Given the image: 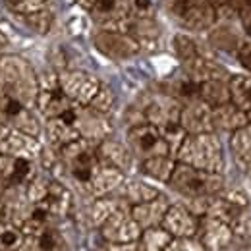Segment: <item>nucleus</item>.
<instances>
[{
  "label": "nucleus",
  "mask_w": 251,
  "mask_h": 251,
  "mask_svg": "<svg viewBox=\"0 0 251 251\" xmlns=\"http://www.w3.org/2000/svg\"><path fill=\"white\" fill-rule=\"evenodd\" d=\"M0 95L12 97L22 104L35 108L39 79L33 66L18 54L0 56Z\"/></svg>",
  "instance_id": "obj_1"
},
{
  "label": "nucleus",
  "mask_w": 251,
  "mask_h": 251,
  "mask_svg": "<svg viewBox=\"0 0 251 251\" xmlns=\"http://www.w3.org/2000/svg\"><path fill=\"white\" fill-rule=\"evenodd\" d=\"M176 158L178 162H184V164H189L199 170H207V172L220 174L224 168L222 147L213 131L188 133L176 151Z\"/></svg>",
  "instance_id": "obj_2"
},
{
  "label": "nucleus",
  "mask_w": 251,
  "mask_h": 251,
  "mask_svg": "<svg viewBox=\"0 0 251 251\" xmlns=\"http://www.w3.org/2000/svg\"><path fill=\"white\" fill-rule=\"evenodd\" d=\"M170 188L178 191L180 195L188 199H197V197H211L217 195L224 188V180L217 172H207L193 168L189 164L178 162L172 170V176L168 180Z\"/></svg>",
  "instance_id": "obj_3"
},
{
  "label": "nucleus",
  "mask_w": 251,
  "mask_h": 251,
  "mask_svg": "<svg viewBox=\"0 0 251 251\" xmlns=\"http://www.w3.org/2000/svg\"><path fill=\"white\" fill-rule=\"evenodd\" d=\"M99 230H100V238L112 246L135 244L141 236V226L133 220L129 209H122V207H118L108 219L104 220L99 226Z\"/></svg>",
  "instance_id": "obj_4"
},
{
  "label": "nucleus",
  "mask_w": 251,
  "mask_h": 251,
  "mask_svg": "<svg viewBox=\"0 0 251 251\" xmlns=\"http://www.w3.org/2000/svg\"><path fill=\"white\" fill-rule=\"evenodd\" d=\"M127 143L129 151L133 157H139L141 160L149 157H158V155H170V149L166 141L162 139L157 126L149 122L135 124L127 131Z\"/></svg>",
  "instance_id": "obj_5"
},
{
  "label": "nucleus",
  "mask_w": 251,
  "mask_h": 251,
  "mask_svg": "<svg viewBox=\"0 0 251 251\" xmlns=\"http://www.w3.org/2000/svg\"><path fill=\"white\" fill-rule=\"evenodd\" d=\"M0 124L6 126L8 129H18L35 137H39L43 129L39 116L33 112V108L4 95H0Z\"/></svg>",
  "instance_id": "obj_6"
},
{
  "label": "nucleus",
  "mask_w": 251,
  "mask_h": 251,
  "mask_svg": "<svg viewBox=\"0 0 251 251\" xmlns=\"http://www.w3.org/2000/svg\"><path fill=\"white\" fill-rule=\"evenodd\" d=\"M168 8L189 29H205L217 18L209 0H170Z\"/></svg>",
  "instance_id": "obj_7"
},
{
  "label": "nucleus",
  "mask_w": 251,
  "mask_h": 251,
  "mask_svg": "<svg viewBox=\"0 0 251 251\" xmlns=\"http://www.w3.org/2000/svg\"><path fill=\"white\" fill-rule=\"evenodd\" d=\"M58 85L72 102L87 106L99 91L100 81L87 72H62L58 74Z\"/></svg>",
  "instance_id": "obj_8"
},
{
  "label": "nucleus",
  "mask_w": 251,
  "mask_h": 251,
  "mask_svg": "<svg viewBox=\"0 0 251 251\" xmlns=\"http://www.w3.org/2000/svg\"><path fill=\"white\" fill-rule=\"evenodd\" d=\"M195 238L201 242V246L207 251H224L234 240L232 228L222 220L203 215L199 217V226Z\"/></svg>",
  "instance_id": "obj_9"
},
{
  "label": "nucleus",
  "mask_w": 251,
  "mask_h": 251,
  "mask_svg": "<svg viewBox=\"0 0 251 251\" xmlns=\"http://www.w3.org/2000/svg\"><path fill=\"white\" fill-rule=\"evenodd\" d=\"M95 47L112 60H126L139 52V45L131 35L108 29L95 35Z\"/></svg>",
  "instance_id": "obj_10"
},
{
  "label": "nucleus",
  "mask_w": 251,
  "mask_h": 251,
  "mask_svg": "<svg viewBox=\"0 0 251 251\" xmlns=\"http://www.w3.org/2000/svg\"><path fill=\"white\" fill-rule=\"evenodd\" d=\"M160 226L172 236V238H195L199 217L193 215L184 205H170L162 217Z\"/></svg>",
  "instance_id": "obj_11"
},
{
  "label": "nucleus",
  "mask_w": 251,
  "mask_h": 251,
  "mask_svg": "<svg viewBox=\"0 0 251 251\" xmlns=\"http://www.w3.org/2000/svg\"><path fill=\"white\" fill-rule=\"evenodd\" d=\"M41 149L43 147L39 143V137L18 129H10L8 135L0 141V155H6V157L37 160L41 155Z\"/></svg>",
  "instance_id": "obj_12"
},
{
  "label": "nucleus",
  "mask_w": 251,
  "mask_h": 251,
  "mask_svg": "<svg viewBox=\"0 0 251 251\" xmlns=\"http://www.w3.org/2000/svg\"><path fill=\"white\" fill-rule=\"evenodd\" d=\"M75 129L83 139L89 141H102L110 133V124L104 114L93 110L91 106H77V116H75Z\"/></svg>",
  "instance_id": "obj_13"
},
{
  "label": "nucleus",
  "mask_w": 251,
  "mask_h": 251,
  "mask_svg": "<svg viewBox=\"0 0 251 251\" xmlns=\"http://www.w3.org/2000/svg\"><path fill=\"white\" fill-rule=\"evenodd\" d=\"M211 106L203 102L201 99L189 100L180 110V126L186 129V133H207L213 131L211 122Z\"/></svg>",
  "instance_id": "obj_14"
},
{
  "label": "nucleus",
  "mask_w": 251,
  "mask_h": 251,
  "mask_svg": "<svg viewBox=\"0 0 251 251\" xmlns=\"http://www.w3.org/2000/svg\"><path fill=\"white\" fill-rule=\"evenodd\" d=\"M18 251H68V246L62 234L52 224H49L31 236H24Z\"/></svg>",
  "instance_id": "obj_15"
},
{
  "label": "nucleus",
  "mask_w": 251,
  "mask_h": 251,
  "mask_svg": "<svg viewBox=\"0 0 251 251\" xmlns=\"http://www.w3.org/2000/svg\"><path fill=\"white\" fill-rule=\"evenodd\" d=\"M168 207H170L168 199L164 195H157L151 201H145V203H139V205H131L129 213H131L133 220L141 226V230H145V228H151V226H160L162 217H164Z\"/></svg>",
  "instance_id": "obj_16"
},
{
  "label": "nucleus",
  "mask_w": 251,
  "mask_h": 251,
  "mask_svg": "<svg viewBox=\"0 0 251 251\" xmlns=\"http://www.w3.org/2000/svg\"><path fill=\"white\" fill-rule=\"evenodd\" d=\"M124 182V172L114 168V166H108V164H99V168L95 170L93 180L87 188V193H91L93 197H104L112 191L122 186Z\"/></svg>",
  "instance_id": "obj_17"
},
{
  "label": "nucleus",
  "mask_w": 251,
  "mask_h": 251,
  "mask_svg": "<svg viewBox=\"0 0 251 251\" xmlns=\"http://www.w3.org/2000/svg\"><path fill=\"white\" fill-rule=\"evenodd\" d=\"M39 205H43L52 219H62L72 209V193L64 184L56 182V180H50L49 191Z\"/></svg>",
  "instance_id": "obj_18"
},
{
  "label": "nucleus",
  "mask_w": 251,
  "mask_h": 251,
  "mask_svg": "<svg viewBox=\"0 0 251 251\" xmlns=\"http://www.w3.org/2000/svg\"><path fill=\"white\" fill-rule=\"evenodd\" d=\"M211 122H213V129H222V131H230V133L250 124L248 114L232 102L215 106L211 110Z\"/></svg>",
  "instance_id": "obj_19"
},
{
  "label": "nucleus",
  "mask_w": 251,
  "mask_h": 251,
  "mask_svg": "<svg viewBox=\"0 0 251 251\" xmlns=\"http://www.w3.org/2000/svg\"><path fill=\"white\" fill-rule=\"evenodd\" d=\"M97 157L102 164H108V166H114L118 170L124 172L126 168L131 166V160H133V153L124 147L122 143L118 141H112V139H102L99 141L97 145Z\"/></svg>",
  "instance_id": "obj_20"
},
{
  "label": "nucleus",
  "mask_w": 251,
  "mask_h": 251,
  "mask_svg": "<svg viewBox=\"0 0 251 251\" xmlns=\"http://www.w3.org/2000/svg\"><path fill=\"white\" fill-rule=\"evenodd\" d=\"M72 104H75V102H72V100L62 93V89L56 87V89H39L37 104H35V106H37L39 114L49 120V118L60 116V114L66 112Z\"/></svg>",
  "instance_id": "obj_21"
},
{
  "label": "nucleus",
  "mask_w": 251,
  "mask_h": 251,
  "mask_svg": "<svg viewBox=\"0 0 251 251\" xmlns=\"http://www.w3.org/2000/svg\"><path fill=\"white\" fill-rule=\"evenodd\" d=\"M230 147L240 170L251 176V124H246L244 127L232 131Z\"/></svg>",
  "instance_id": "obj_22"
},
{
  "label": "nucleus",
  "mask_w": 251,
  "mask_h": 251,
  "mask_svg": "<svg viewBox=\"0 0 251 251\" xmlns=\"http://www.w3.org/2000/svg\"><path fill=\"white\" fill-rule=\"evenodd\" d=\"M45 131H47V137H49L50 145L56 151H60L64 145H68V143H72V141H75V139L81 137L79 131L75 129V126L66 122L60 116L49 118L47 124H45Z\"/></svg>",
  "instance_id": "obj_23"
},
{
  "label": "nucleus",
  "mask_w": 251,
  "mask_h": 251,
  "mask_svg": "<svg viewBox=\"0 0 251 251\" xmlns=\"http://www.w3.org/2000/svg\"><path fill=\"white\" fill-rule=\"evenodd\" d=\"M184 70H186V75L189 79H193L195 83H203L209 79H226V72L220 66L199 56V54L188 62H184Z\"/></svg>",
  "instance_id": "obj_24"
},
{
  "label": "nucleus",
  "mask_w": 251,
  "mask_h": 251,
  "mask_svg": "<svg viewBox=\"0 0 251 251\" xmlns=\"http://www.w3.org/2000/svg\"><path fill=\"white\" fill-rule=\"evenodd\" d=\"M129 8H131L129 0H95L91 10L104 24H114V22L124 20Z\"/></svg>",
  "instance_id": "obj_25"
},
{
  "label": "nucleus",
  "mask_w": 251,
  "mask_h": 251,
  "mask_svg": "<svg viewBox=\"0 0 251 251\" xmlns=\"http://www.w3.org/2000/svg\"><path fill=\"white\" fill-rule=\"evenodd\" d=\"M176 166V160L170 155H158V157L143 158L141 162V172L153 180L158 182H168L172 176V170Z\"/></svg>",
  "instance_id": "obj_26"
},
{
  "label": "nucleus",
  "mask_w": 251,
  "mask_h": 251,
  "mask_svg": "<svg viewBox=\"0 0 251 251\" xmlns=\"http://www.w3.org/2000/svg\"><path fill=\"white\" fill-rule=\"evenodd\" d=\"M199 99L211 108L230 102V89L224 79H209L199 83Z\"/></svg>",
  "instance_id": "obj_27"
},
{
  "label": "nucleus",
  "mask_w": 251,
  "mask_h": 251,
  "mask_svg": "<svg viewBox=\"0 0 251 251\" xmlns=\"http://www.w3.org/2000/svg\"><path fill=\"white\" fill-rule=\"evenodd\" d=\"M120 195L124 197L126 203L129 205H139V203H145V201H151L155 199L157 195H160V191L145 182H139V180H131V182H122L120 186Z\"/></svg>",
  "instance_id": "obj_28"
},
{
  "label": "nucleus",
  "mask_w": 251,
  "mask_h": 251,
  "mask_svg": "<svg viewBox=\"0 0 251 251\" xmlns=\"http://www.w3.org/2000/svg\"><path fill=\"white\" fill-rule=\"evenodd\" d=\"M228 89H230V102L248 114L251 110V77L248 75L230 77Z\"/></svg>",
  "instance_id": "obj_29"
},
{
  "label": "nucleus",
  "mask_w": 251,
  "mask_h": 251,
  "mask_svg": "<svg viewBox=\"0 0 251 251\" xmlns=\"http://www.w3.org/2000/svg\"><path fill=\"white\" fill-rule=\"evenodd\" d=\"M172 236L162 226H151L141 230L139 240L135 242V251H162L170 244Z\"/></svg>",
  "instance_id": "obj_30"
},
{
  "label": "nucleus",
  "mask_w": 251,
  "mask_h": 251,
  "mask_svg": "<svg viewBox=\"0 0 251 251\" xmlns=\"http://www.w3.org/2000/svg\"><path fill=\"white\" fill-rule=\"evenodd\" d=\"M33 162L35 160H29V158L12 157L8 178H6V186H27L35 178V174H37Z\"/></svg>",
  "instance_id": "obj_31"
},
{
  "label": "nucleus",
  "mask_w": 251,
  "mask_h": 251,
  "mask_svg": "<svg viewBox=\"0 0 251 251\" xmlns=\"http://www.w3.org/2000/svg\"><path fill=\"white\" fill-rule=\"evenodd\" d=\"M118 207H120V203L114 201V199H106V195L104 197H97L93 201V205L87 209V215H85L87 224L91 228H99Z\"/></svg>",
  "instance_id": "obj_32"
},
{
  "label": "nucleus",
  "mask_w": 251,
  "mask_h": 251,
  "mask_svg": "<svg viewBox=\"0 0 251 251\" xmlns=\"http://www.w3.org/2000/svg\"><path fill=\"white\" fill-rule=\"evenodd\" d=\"M24 242V232L8 222V220H0V251H18Z\"/></svg>",
  "instance_id": "obj_33"
},
{
  "label": "nucleus",
  "mask_w": 251,
  "mask_h": 251,
  "mask_svg": "<svg viewBox=\"0 0 251 251\" xmlns=\"http://www.w3.org/2000/svg\"><path fill=\"white\" fill-rule=\"evenodd\" d=\"M24 25L31 31L39 33V35H45V33L50 31L52 27V22H54V16L52 12L47 8V10H39V12H33V14H25V16H20Z\"/></svg>",
  "instance_id": "obj_34"
},
{
  "label": "nucleus",
  "mask_w": 251,
  "mask_h": 251,
  "mask_svg": "<svg viewBox=\"0 0 251 251\" xmlns=\"http://www.w3.org/2000/svg\"><path fill=\"white\" fill-rule=\"evenodd\" d=\"M50 4V0H4V6L18 14V16H25V14H33L39 10H47Z\"/></svg>",
  "instance_id": "obj_35"
},
{
  "label": "nucleus",
  "mask_w": 251,
  "mask_h": 251,
  "mask_svg": "<svg viewBox=\"0 0 251 251\" xmlns=\"http://www.w3.org/2000/svg\"><path fill=\"white\" fill-rule=\"evenodd\" d=\"M174 50H176V54H178V58L182 62H188V60L195 58L199 54L195 41L186 37V35H176L174 37Z\"/></svg>",
  "instance_id": "obj_36"
},
{
  "label": "nucleus",
  "mask_w": 251,
  "mask_h": 251,
  "mask_svg": "<svg viewBox=\"0 0 251 251\" xmlns=\"http://www.w3.org/2000/svg\"><path fill=\"white\" fill-rule=\"evenodd\" d=\"M112 104H114V93H112L108 87H104V85L100 83L99 91L95 93V97L91 99V102H89L87 106H91L93 110L100 112V114H106V112L112 108Z\"/></svg>",
  "instance_id": "obj_37"
},
{
  "label": "nucleus",
  "mask_w": 251,
  "mask_h": 251,
  "mask_svg": "<svg viewBox=\"0 0 251 251\" xmlns=\"http://www.w3.org/2000/svg\"><path fill=\"white\" fill-rule=\"evenodd\" d=\"M49 182L50 180H45V178H41V176L35 174V178L25 186V195H27L29 203L35 205V203H41L45 199V195L49 191Z\"/></svg>",
  "instance_id": "obj_38"
},
{
  "label": "nucleus",
  "mask_w": 251,
  "mask_h": 251,
  "mask_svg": "<svg viewBox=\"0 0 251 251\" xmlns=\"http://www.w3.org/2000/svg\"><path fill=\"white\" fill-rule=\"evenodd\" d=\"M162 251H207L197 238H172Z\"/></svg>",
  "instance_id": "obj_39"
},
{
  "label": "nucleus",
  "mask_w": 251,
  "mask_h": 251,
  "mask_svg": "<svg viewBox=\"0 0 251 251\" xmlns=\"http://www.w3.org/2000/svg\"><path fill=\"white\" fill-rule=\"evenodd\" d=\"M39 79V89H56L58 85V74L54 70H45L37 75Z\"/></svg>",
  "instance_id": "obj_40"
},
{
  "label": "nucleus",
  "mask_w": 251,
  "mask_h": 251,
  "mask_svg": "<svg viewBox=\"0 0 251 251\" xmlns=\"http://www.w3.org/2000/svg\"><path fill=\"white\" fill-rule=\"evenodd\" d=\"M228 39H230V41H236V37H234L232 33H228L226 29H219V31H215L211 35V43H213L215 47H219V49H226V50H230V49L236 47V45L228 43Z\"/></svg>",
  "instance_id": "obj_41"
},
{
  "label": "nucleus",
  "mask_w": 251,
  "mask_h": 251,
  "mask_svg": "<svg viewBox=\"0 0 251 251\" xmlns=\"http://www.w3.org/2000/svg\"><path fill=\"white\" fill-rule=\"evenodd\" d=\"M238 58H240V64H242L246 70H250L251 72V43L240 47V50H238Z\"/></svg>",
  "instance_id": "obj_42"
},
{
  "label": "nucleus",
  "mask_w": 251,
  "mask_h": 251,
  "mask_svg": "<svg viewBox=\"0 0 251 251\" xmlns=\"http://www.w3.org/2000/svg\"><path fill=\"white\" fill-rule=\"evenodd\" d=\"M133 8H135L137 14L145 16L151 10V0H133Z\"/></svg>",
  "instance_id": "obj_43"
},
{
  "label": "nucleus",
  "mask_w": 251,
  "mask_h": 251,
  "mask_svg": "<svg viewBox=\"0 0 251 251\" xmlns=\"http://www.w3.org/2000/svg\"><path fill=\"white\" fill-rule=\"evenodd\" d=\"M77 4L79 6H83V8H87V10H91L95 4V0H77Z\"/></svg>",
  "instance_id": "obj_44"
},
{
  "label": "nucleus",
  "mask_w": 251,
  "mask_h": 251,
  "mask_svg": "<svg viewBox=\"0 0 251 251\" xmlns=\"http://www.w3.org/2000/svg\"><path fill=\"white\" fill-rule=\"evenodd\" d=\"M6 45H8V39L0 33V56H2V52H4V49H6Z\"/></svg>",
  "instance_id": "obj_45"
},
{
  "label": "nucleus",
  "mask_w": 251,
  "mask_h": 251,
  "mask_svg": "<svg viewBox=\"0 0 251 251\" xmlns=\"http://www.w3.org/2000/svg\"><path fill=\"white\" fill-rule=\"evenodd\" d=\"M8 131H10V129H8L6 126H2V124H0V141H2V139H4L6 135H8Z\"/></svg>",
  "instance_id": "obj_46"
},
{
  "label": "nucleus",
  "mask_w": 251,
  "mask_h": 251,
  "mask_svg": "<svg viewBox=\"0 0 251 251\" xmlns=\"http://www.w3.org/2000/svg\"><path fill=\"white\" fill-rule=\"evenodd\" d=\"M0 220H6V217H4V203L0 201Z\"/></svg>",
  "instance_id": "obj_47"
}]
</instances>
